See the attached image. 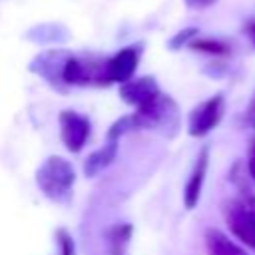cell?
I'll return each mask as SVG.
<instances>
[{
  "mask_svg": "<svg viewBox=\"0 0 255 255\" xmlns=\"http://www.w3.org/2000/svg\"><path fill=\"white\" fill-rule=\"evenodd\" d=\"M36 183L40 191L54 203H68L76 183V171L72 163L60 155H50L36 171Z\"/></svg>",
  "mask_w": 255,
  "mask_h": 255,
  "instance_id": "cell-1",
  "label": "cell"
},
{
  "mask_svg": "<svg viewBox=\"0 0 255 255\" xmlns=\"http://www.w3.org/2000/svg\"><path fill=\"white\" fill-rule=\"evenodd\" d=\"M225 217L231 233L243 245L255 251V197H245L241 201L229 203Z\"/></svg>",
  "mask_w": 255,
  "mask_h": 255,
  "instance_id": "cell-2",
  "label": "cell"
},
{
  "mask_svg": "<svg viewBox=\"0 0 255 255\" xmlns=\"http://www.w3.org/2000/svg\"><path fill=\"white\" fill-rule=\"evenodd\" d=\"M225 114V100L221 94L207 98L205 102H201L199 106H195L189 114V122H187V131L193 137H203L209 131H213L221 118Z\"/></svg>",
  "mask_w": 255,
  "mask_h": 255,
  "instance_id": "cell-3",
  "label": "cell"
},
{
  "mask_svg": "<svg viewBox=\"0 0 255 255\" xmlns=\"http://www.w3.org/2000/svg\"><path fill=\"white\" fill-rule=\"evenodd\" d=\"M58 122H60V137L66 149L72 153L82 151L90 137V120L74 110H64Z\"/></svg>",
  "mask_w": 255,
  "mask_h": 255,
  "instance_id": "cell-4",
  "label": "cell"
},
{
  "mask_svg": "<svg viewBox=\"0 0 255 255\" xmlns=\"http://www.w3.org/2000/svg\"><path fill=\"white\" fill-rule=\"evenodd\" d=\"M139 64V48L137 46H128L116 52L112 58L104 62V78L106 84H126L128 80L133 78L135 68Z\"/></svg>",
  "mask_w": 255,
  "mask_h": 255,
  "instance_id": "cell-5",
  "label": "cell"
},
{
  "mask_svg": "<svg viewBox=\"0 0 255 255\" xmlns=\"http://www.w3.org/2000/svg\"><path fill=\"white\" fill-rule=\"evenodd\" d=\"M161 94L157 82L151 76H141V78H131L126 84L120 86V96L126 104L133 106L135 110L151 104L157 96Z\"/></svg>",
  "mask_w": 255,
  "mask_h": 255,
  "instance_id": "cell-6",
  "label": "cell"
},
{
  "mask_svg": "<svg viewBox=\"0 0 255 255\" xmlns=\"http://www.w3.org/2000/svg\"><path fill=\"white\" fill-rule=\"evenodd\" d=\"M207 165H209V147L205 145L197 159H195V165L189 173V179L183 187V203L187 209H193L201 197V191H203V183H205V175H207Z\"/></svg>",
  "mask_w": 255,
  "mask_h": 255,
  "instance_id": "cell-7",
  "label": "cell"
},
{
  "mask_svg": "<svg viewBox=\"0 0 255 255\" xmlns=\"http://www.w3.org/2000/svg\"><path fill=\"white\" fill-rule=\"evenodd\" d=\"M68 58H70L68 52H46V54H40V56L32 62L30 68H32L36 74L44 76V78H46L48 82H52V84H56V82L64 84L62 72H64V64H66Z\"/></svg>",
  "mask_w": 255,
  "mask_h": 255,
  "instance_id": "cell-8",
  "label": "cell"
},
{
  "mask_svg": "<svg viewBox=\"0 0 255 255\" xmlns=\"http://www.w3.org/2000/svg\"><path fill=\"white\" fill-rule=\"evenodd\" d=\"M118 141H120L118 137H108V141L100 149L92 151L86 157V161H84V173L88 177L98 175L100 171H104L116 159V155H118Z\"/></svg>",
  "mask_w": 255,
  "mask_h": 255,
  "instance_id": "cell-9",
  "label": "cell"
},
{
  "mask_svg": "<svg viewBox=\"0 0 255 255\" xmlns=\"http://www.w3.org/2000/svg\"><path fill=\"white\" fill-rule=\"evenodd\" d=\"M205 249L209 255H251L231 237H227L223 231L213 227L205 231Z\"/></svg>",
  "mask_w": 255,
  "mask_h": 255,
  "instance_id": "cell-10",
  "label": "cell"
},
{
  "mask_svg": "<svg viewBox=\"0 0 255 255\" xmlns=\"http://www.w3.org/2000/svg\"><path fill=\"white\" fill-rule=\"evenodd\" d=\"M189 46L193 50H199V52H207V54H213V56H221V54H227V44H223L221 40H213V38H193L189 42Z\"/></svg>",
  "mask_w": 255,
  "mask_h": 255,
  "instance_id": "cell-11",
  "label": "cell"
},
{
  "mask_svg": "<svg viewBox=\"0 0 255 255\" xmlns=\"http://www.w3.org/2000/svg\"><path fill=\"white\" fill-rule=\"evenodd\" d=\"M195 36H197V28H183L181 32H177V34L169 40V48H171V50H177V48H181L183 44H189Z\"/></svg>",
  "mask_w": 255,
  "mask_h": 255,
  "instance_id": "cell-12",
  "label": "cell"
},
{
  "mask_svg": "<svg viewBox=\"0 0 255 255\" xmlns=\"http://www.w3.org/2000/svg\"><path fill=\"white\" fill-rule=\"evenodd\" d=\"M60 243H62V255H74V241L66 231H60Z\"/></svg>",
  "mask_w": 255,
  "mask_h": 255,
  "instance_id": "cell-13",
  "label": "cell"
},
{
  "mask_svg": "<svg viewBox=\"0 0 255 255\" xmlns=\"http://www.w3.org/2000/svg\"><path fill=\"white\" fill-rule=\"evenodd\" d=\"M183 2H185V6L191 8V10H203V8L213 6L217 0H183Z\"/></svg>",
  "mask_w": 255,
  "mask_h": 255,
  "instance_id": "cell-14",
  "label": "cell"
},
{
  "mask_svg": "<svg viewBox=\"0 0 255 255\" xmlns=\"http://www.w3.org/2000/svg\"><path fill=\"white\" fill-rule=\"evenodd\" d=\"M247 171L251 175V179L255 181V139L251 141V147H249V159H247Z\"/></svg>",
  "mask_w": 255,
  "mask_h": 255,
  "instance_id": "cell-15",
  "label": "cell"
},
{
  "mask_svg": "<svg viewBox=\"0 0 255 255\" xmlns=\"http://www.w3.org/2000/svg\"><path fill=\"white\" fill-rule=\"evenodd\" d=\"M249 118H251V122L255 124V98H253V104H251V108H249Z\"/></svg>",
  "mask_w": 255,
  "mask_h": 255,
  "instance_id": "cell-16",
  "label": "cell"
},
{
  "mask_svg": "<svg viewBox=\"0 0 255 255\" xmlns=\"http://www.w3.org/2000/svg\"><path fill=\"white\" fill-rule=\"evenodd\" d=\"M251 36H253V44H255V26L251 28Z\"/></svg>",
  "mask_w": 255,
  "mask_h": 255,
  "instance_id": "cell-17",
  "label": "cell"
}]
</instances>
